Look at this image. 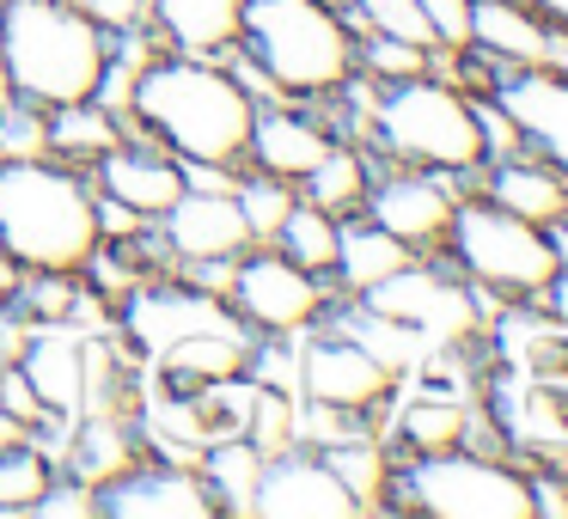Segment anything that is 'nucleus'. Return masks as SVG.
Returning a JSON list of instances; mask_svg holds the SVG:
<instances>
[{"label": "nucleus", "mask_w": 568, "mask_h": 519, "mask_svg": "<svg viewBox=\"0 0 568 519\" xmlns=\"http://www.w3.org/2000/svg\"><path fill=\"white\" fill-rule=\"evenodd\" d=\"M160 238L172 251V269L178 263H233L239 251H251V233L239 221V202L233 190H190L160 214Z\"/></svg>", "instance_id": "dca6fc26"}, {"label": "nucleus", "mask_w": 568, "mask_h": 519, "mask_svg": "<svg viewBox=\"0 0 568 519\" xmlns=\"http://www.w3.org/2000/svg\"><path fill=\"white\" fill-rule=\"evenodd\" d=\"M336 233H343V221H336V214H324L318 202H306V196H300L294 208H287L282 233H275L270 245L282 251L287 263H300L306 275H324V282H331V263H336Z\"/></svg>", "instance_id": "393cba45"}, {"label": "nucleus", "mask_w": 568, "mask_h": 519, "mask_svg": "<svg viewBox=\"0 0 568 519\" xmlns=\"http://www.w3.org/2000/svg\"><path fill=\"white\" fill-rule=\"evenodd\" d=\"M19 275H26V269H19V263L7 257V251H0V318H7V312H13V294H19Z\"/></svg>", "instance_id": "473e14b6"}, {"label": "nucleus", "mask_w": 568, "mask_h": 519, "mask_svg": "<svg viewBox=\"0 0 568 519\" xmlns=\"http://www.w3.org/2000/svg\"><path fill=\"white\" fill-rule=\"evenodd\" d=\"M148 31L172 55L226 62L245 31V0H148Z\"/></svg>", "instance_id": "6ab92c4d"}, {"label": "nucleus", "mask_w": 568, "mask_h": 519, "mask_svg": "<svg viewBox=\"0 0 568 519\" xmlns=\"http://www.w3.org/2000/svg\"><path fill=\"white\" fill-rule=\"evenodd\" d=\"M202 482L214 495V513H251V495H257V470H263V452L245 440V434H221V440L202 446L196 458Z\"/></svg>", "instance_id": "b1692460"}, {"label": "nucleus", "mask_w": 568, "mask_h": 519, "mask_svg": "<svg viewBox=\"0 0 568 519\" xmlns=\"http://www.w3.org/2000/svg\"><path fill=\"white\" fill-rule=\"evenodd\" d=\"M19 440H31V428H26V421H19L7 404H0V446H19Z\"/></svg>", "instance_id": "72a5a7b5"}, {"label": "nucleus", "mask_w": 568, "mask_h": 519, "mask_svg": "<svg viewBox=\"0 0 568 519\" xmlns=\"http://www.w3.org/2000/svg\"><path fill=\"white\" fill-rule=\"evenodd\" d=\"M92 501H99V519H209L214 513L202 470L178 465V458H153V452H141L116 477H104L92 489Z\"/></svg>", "instance_id": "9b49d317"}, {"label": "nucleus", "mask_w": 568, "mask_h": 519, "mask_svg": "<svg viewBox=\"0 0 568 519\" xmlns=\"http://www.w3.org/2000/svg\"><path fill=\"white\" fill-rule=\"evenodd\" d=\"M331 141H336V135L324 129V116L312 111V104L275 99V104H257V116H251L245 165H257V172H270V177L300 184V177H306L312 165L331 153Z\"/></svg>", "instance_id": "f3484780"}, {"label": "nucleus", "mask_w": 568, "mask_h": 519, "mask_svg": "<svg viewBox=\"0 0 568 519\" xmlns=\"http://www.w3.org/2000/svg\"><path fill=\"white\" fill-rule=\"evenodd\" d=\"M416 257V251L404 245V238H392L379 221H367V214H348L343 233H336V263H331V287L336 299H361L373 294L379 282H392L404 263Z\"/></svg>", "instance_id": "412c9836"}, {"label": "nucleus", "mask_w": 568, "mask_h": 519, "mask_svg": "<svg viewBox=\"0 0 568 519\" xmlns=\"http://www.w3.org/2000/svg\"><path fill=\"white\" fill-rule=\"evenodd\" d=\"M74 13H87L99 31H135L148 26V0H68Z\"/></svg>", "instance_id": "7c9ffc66"}, {"label": "nucleus", "mask_w": 568, "mask_h": 519, "mask_svg": "<svg viewBox=\"0 0 568 519\" xmlns=\"http://www.w3.org/2000/svg\"><path fill=\"white\" fill-rule=\"evenodd\" d=\"M13 367L38 391L50 428H68L80 416V379H87V330L80 324H31V330H19Z\"/></svg>", "instance_id": "4468645a"}, {"label": "nucleus", "mask_w": 568, "mask_h": 519, "mask_svg": "<svg viewBox=\"0 0 568 519\" xmlns=\"http://www.w3.org/2000/svg\"><path fill=\"white\" fill-rule=\"evenodd\" d=\"M531 306H538L550 324H562V330H568V269H556L550 282H544V294L531 299Z\"/></svg>", "instance_id": "2f4dec72"}, {"label": "nucleus", "mask_w": 568, "mask_h": 519, "mask_svg": "<svg viewBox=\"0 0 568 519\" xmlns=\"http://www.w3.org/2000/svg\"><path fill=\"white\" fill-rule=\"evenodd\" d=\"M87 177H92V190H99L104 202L141 214V221H160V214L184 196V160L165 153L160 141L141 135V129H123V141H116Z\"/></svg>", "instance_id": "ddd939ff"}, {"label": "nucleus", "mask_w": 568, "mask_h": 519, "mask_svg": "<svg viewBox=\"0 0 568 519\" xmlns=\"http://www.w3.org/2000/svg\"><path fill=\"white\" fill-rule=\"evenodd\" d=\"M458 196H465V184H458V177L379 160L361 214H367V221H379L392 238H404L416 257H440V238H446V226H453Z\"/></svg>", "instance_id": "9d476101"}, {"label": "nucleus", "mask_w": 568, "mask_h": 519, "mask_svg": "<svg viewBox=\"0 0 568 519\" xmlns=\"http://www.w3.org/2000/svg\"><path fill=\"white\" fill-rule=\"evenodd\" d=\"M0 86H7V80H0Z\"/></svg>", "instance_id": "c9c22d12"}, {"label": "nucleus", "mask_w": 568, "mask_h": 519, "mask_svg": "<svg viewBox=\"0 0 568 519\" xmlns=\"http://www.w3.org/2000/svg\"><path fill=\"white\" fill-rule=\"evenodd\" d=\"M373 172H379V153H373L367 141H331V153L300 177V196L318 202L336 221H348V214H361V202H367Z\"/></svg>", "instance_id": "4be33fe9"}, {"label": "nucleus", "mask_w": 568, "mask_h": 519, "mask_svg": "<svg viewBox=\"0 0 568 519\" xmlns=\"http://www.w3.org/2000/svg\"><path fill=\"white\" fill-rule=\"evenodd\" d=\"M294 391L306 397V404L348 409V416H379L385 421V404L397 397V373L385 367V360H373L355 336L336 330V324L324 318V324H312V330L300 336Z\"/></svg>", "instance_id": "1a4fd4ad"}, {"label": "nucleus", "mask_w": 568, "mask_h": 519, "mask_svg": "<svg viewBox=\"0 0 568 519\" xmlns=\"http://www.w3.org/2000/svg\"><path fill=\"white\" fill-rule=\"evenodd\" d=\"M367 147L392 165H422V172H446L470 184L489 147H483L477 99L465 86L428 68L409 80H373V116H367Z\"/></svg>", "instance_id": "20e7f679"}, {"label": "nucleus", "mask_w": 568, "mask_h": 519, "mask_svg": "<svg viewBox=\"0 0 568 519\" xmlns=\"http://www.w3.org/2000/svg\"><path fill=\"white\" fill-rule=\"evenodd\" d=\"M111 62V31H99L68 0H0V80L38 111L80 104L99 92Z\"/></svg>", "instance_id": "7ed1b4c3"}, {"label": "nucleus", "mask_w": 568, "mask_h": 519, "mask_svg": "<svg viewBox=\"0 0 568 519\" xmlns=\"http://www.w3.org/2000/svg\"><path fill=\"white\" fill-rule=\"evenodd\" d=\"M331 7H343V0H331Z\"/></svg>", "instance_id": "f704fd0d"}, {"label": "nucleus", "mask_w": 568, "mask_h": 519, "mask_svg": "<svg viewBox=\"0 0 568 519\" xmlns=\"http://www.w3.org/2000/svg\"><path fill=\"white\" fill-rule=\"evenodd\" d=\"M440 257L453 263L483 299H495V306H531V299L544 294V282L556 275L550 233L519 221V214H507V208H495V202L477 196L470 184L453 208Z\"/></svg>", "instance_id": "0eeeda50"}, {"label": "nucleus", "mask_w": 568, "mask_h": 519, "mask_svg": "<svg viewBox=\"0 0 568 519\" xmlns=\"http://www.w3.org/2000/svg\"><path fill=\"white\" fill-rule=\"evenodd\" d=\"M0 251L19 269H62L99 251V190L62 160H0Z\"/></svg>", "instance_id": "f03ea898"}, {"label": "nucleus", "mask_w": 568, "mask_h": 519, "mask_svg": "<svg viewBox=\"0 0 568 519\" xmlns=\"http://www.w3.org/2000/svg\"><path fill=\"white\" fill-rule=\"evenodd\" d=\"M251 116H257V99L233 80V68L172 50L141 68L135 99H129V129L153 135L184 165H226V172L245 165Z\"/></svg>", "instance_id": "f257e3e1"}, {"label": "nucleus", "mask_w": 568, "mask_h": 519, "mask_svg": "<svg viewBox=\"0 0 568 519\" xmlns=\"http://www.w3.org/2000/svg\"><path fill=\"white\" fill-rule=\"evenodd\" d=\"M50 153V111L26 99H0V160H43Z\"/></svg>", "instance_id": "cd10ccee"}, {"label": "nucleus", "mask_w": 568, "mask_h": 519, "mask_svg": "<svg viewBox=\"0 0 568 519\" xmlns=\"http://www.w3.org/2000/svg\"><path fill=\"white\" fill-rule=\"evenodd\" d=\"M470 190H477V196H489L495 208H507V214H519V221H531V226L568 221V177L556 172L550 160L526 153V147L483 160L477 172H470Z\"/></svg>", "instance_id": "a211bd4d"}, {"label": "nucleus", "mask_w": 568, "mask_h": 519, "mask_svg": "<svg viewBox=\"0 0 568 519\" xmlns=\"http://www.w3.org/2000/svg\"><path fill=\"white\" fill-rule=\"evenodd\" d=\"M0 404L13 409V416H19V421H26V428H31V434H43V428H50V416H43V404H38V391H31V385H26V373H19V367H13V360H7V367H0Z\"/></svg>", "instance_id": "c756f323"}, {"label": "nucleus", "mask_w": 568, "mask_h": 519, "mask_svg": "<svg viewBox=\"0 0 568 519\" xmlns=\"http://www.w3.org/2000/svg\"><path fill=\"white\" fill-rule=\"evenodd\" d=\"M251 513H263V519H300V513L306 519H348L361 507L318 446H287V452L263 458Z\"/></svg>", "instance_id": "f8f14e48"}, {"label": "nucleus", "mask_w": 568, "mask_h": 519, "mask_svg": "<svg viewBox=\"0 0 568 519\" xmlns=\"http://www.w3.org/2000/svg\"><path fill=\"white\" fill-rule=\"evenodd\" d=\"M550 26L556 19H544L526 0H470V43L465 50H477L501 74L507 68H544L550 62Z\"/></svg>", "instance_id": "aec40b11"}, {"label": "nucleus", "mask_w": 568, "mask_h": 519, "mask_svg": "<svg viewBox=\"0 0 568 519\" xmlns=\"http://www.w3.org/2000/svg\"><path fill=\"white\" fill-rule=\"evenodd\" d=\"M239 50L257 62V74L282 99L312 104L361 68V31L331 0H245Z\"/></svg>", "instance_id": "39448f33"}, {"label": "nucleus", "mask_w": 568, "mask_h": 519, "mask_svg": "<svg viewBox=\"0 0 568 519\" xmlns=\"http://www.w3.org/2000/svg\"><path fill=\"white\" fill-rule=\"evenodd\" d=\"M123 116L104 111L99 99H80V104H55L50 111V160L74 165V172H92L104 153L123 141Z\"/></svg>", "instance_id": "5701e85b"}, {"label": "nucleus", "mask_w": 568, "mask_h": 519, "mask_svg": "<svg viewBox=\"0 0 568 519\" xmlns=\"http://www.w3.org/2000/svg\"><path fill=\"white\" fill-rule=\"evenodd\" d=\"M55 477H62V465L50 458V446H38V440L0 446V519H13V513L26 519L50 495Z\"/></svg>", "instance_id": "a878e982"}, {"label": "nucleus", "mask_w": 568, "mask_h": 519, "mask_svg": "<svg viewBox=\"0 0 568 519\" xmlns=\"http://www.w3.org/2000/svg\"><path fill=\"white\" fill-rule=\"evenodd\" d=\"M489 99L514 116L519 147L550 160L568 177V74H556V68H507L489 86Z\"/></svg>", "instance_id": "2eb2a0df"}, {"label": "nucleus", "mask_w": 568, "mask_h": 519, "mask_svg": "<svg viewBox=\"0 0 568 519\" xmlns=\"http://www.w3.org/2000/svg\"><path fill=\"white\" fill-rule=\"evenodd\" d=\"M392 513L428 519H538L531 470H519L507 452H397L392 465Z\"/></svg>", "instance_id": "423d86ee"}, {"label": "nucleus", "mask_w": 568, "mask_h": 519, "mask_svg": "<svg viewBox=\"0 0 568 519\" xmlns=\"http://www.w3.org/2000/svg\"><path fill=\"white\" fill-rule=\"evenodd\" d=\"M233 202H239V221H245L251 245H270V238L282 233L287 208L300 202V184H287V177H270V172H257V165H239Z\"/></svg>", "instance_id": "bb28decb"}, {"label": "nucleus", "mask_w": 568, "mask_h": 519, "mask_svg": "<svg viewBox=\"0 0 568 519\" xmlns=\"http://www.w3.org/2000/svg\"><path fill=\"white\" fill-rule=\"evenodd\" d=\"M361 74L367 80H409V74H428L434 68V50H416V43H397V38H373V31H361Z\"/></svg>", "instance_id": "c85d7f7f"}, {"label": "nucleus", "mask_w": 568, "mask_h": 519, "mask_svg": "<svg viewBox=\"0 0 568 519\" xmlns=\"http://www.w3.org/2000/svg\"><path fill=\"white\" fill-rule=\"evenodd\" d=\"M221 299L251 336H306L312 324L331 318L336 287L324 275H306L300 263H287L275 245H251L233 257Z\"/></svg>", "instance_id": "6e6552de"}]
</instances>
